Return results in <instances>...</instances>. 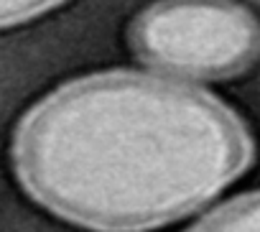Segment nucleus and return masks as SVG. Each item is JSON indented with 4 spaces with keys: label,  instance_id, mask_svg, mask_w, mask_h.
Returning <instances> with one entry per match:
<instances>
[{
    "label": "nucleus",
    "instance_id": "obj_1",
    "mask_svg": "<svg viewBox=\"0 0 260 232\" xmlns=\"http://www.w3.org/2000/svg\"><path fill=\"white\" fill-rule=\"evenodd\" d=\"M219 97L156 74L102 72L39 100L13 133L21 189L89 232H151L209 204L252 163Z\"/></svg>",
    "mask_w": 260,
    "mask_h": 232
},
{
    "label": "nucleus",
    "instance_id": "obj_2",
    "mask_svg": "<svg viewBox=\"0 0 260 232\" xmlns=\"http://www.w3.org/2000/svg\"><path fill=\"white\" fill-rule=\"evenodd\" d=\"M127 39L143 64L171 77L230 79L260 59V21L235 0H156Z\"/></svg>",
    "mask_w": 260,
    "mask_h": 232
},
{
    "label": "nucleus",
    "instance_id": "obj_3",
    "mask_svg": "<svg viewBox=\"0 0 260 232\" xmlns=\"http://www.w3.org/2000/svg\"><path fill=\"white\" fill-rule=\"evenodd\" d=\"M186 232H260V191L240 194L224 202Z\"/></svg>",
    "mask_w": 260,
    "mask_h": 232
},
{
    "label": "nucleus",
    "instance_id": "obj_4",
    "mask_svg": "<svg viewBox=\"0 0 260 232\" xmlns=\"http://www.w3.org/2000/svg\"><path fill=\"white\" fill-rule=\"evenodd\" d=\"M61 3L64 0H0V31L44 16Z\"/></svg>",
    "mask_w": 260,
    "mask_h": 232
}]
</instances>
